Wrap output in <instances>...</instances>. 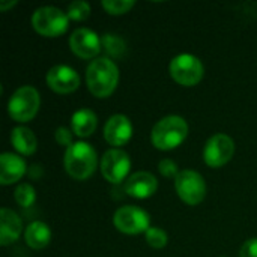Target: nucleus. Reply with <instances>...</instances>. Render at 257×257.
I'll use <instances>...</instances> for the list:
<instances>
[{
	"label": "nucleus",
	"instance_id": "nucleus-1",
	"mask_svg": "<svg viewBox=\"0 0 257 257\" xmlns=\"http://www.w3.org/2000/svg\"><path fill=\"white\" fill-rule=\"evenodd\" d=\"M86 83L96 98H108L117 87L119 68L110 57H96L86 69Z\"/></svg>",
	"mask_w": 257,
	"mask_h": 257
},
{
	"label": "nucleus",
	"instance_id": "nucleus-2",
	"mask_svg": "<svg viewBox=\"0 0 257 257\" xmlns=\"http://www.w3.org/2000/svg\"><path fill=\"white\" fill-rule=\"evenodd\" d=\"M65 170L77 181L89 179L98 164L96 151L86 142H75L65 151Z\"/></svg>",
	"mask_w": 257,
	"mask_h": 257
},
{
	"label": "nucleus",
	"instance_id": "nucleus-3",
	"mask_svg": "<svg viewBox=\"0 0 257 257\" xmlns=\"http://www.w3.org/2000/svg\"><path fill=\"white\" fill-rule=\"evenodd\" d=\"M188 136V123L184 117L170 114L160 119L151 133L152 145L160 151H172L184 143Z\"/></svg>",
	"mask_w": 257,
	"mask_h": 257
},
{
	"label": "nucleus",
	"instance_id": "nucleus-4",
	"mask_svg": "<svg viewBox=\"0 0 257 257\" xmlns=\"http://www.w3.org/2000/svg\"><path fill=\"white\" fill-rule=\"evenodd\" d=\"M41 96L33 86L18 87L8 101V113L15 122H30L39 111Z\"/></svg>",
	"mask_w": 257,
	"mask_h": 257
},
{
	"label": "nucleus",
	"instance_id": "nucleus-5",
	"mask_svg": "<svg viewBox=\"0 0 257 257\" xmlns=\"http://www.w3.org/2000/svg\"><path fill=\"white\" fill-rule=\"evenodd\" d=\"M32 27L41 36L57 38L68 30L69 18L66 12H63L56 6H42L33 12Z\"/></svg>",
	"mask_w": 257,
	"mask_h": 257
},
{
	"label": "nucleus",
	"instance_id": "nucleus-6",
	"mask_svg": "<svg viewBox=\"0 0 257 257\" xmlns=\"http://www.w3.org/2000/svg\"><path fill=\"white\" fill-rule=\"evenodd\" d=\"M169 72L178 84L191 87L202 81L205 75V68L197 56L184 53L172 59L169 65Z\"/></svg>",
	"mask_w": 257,
	"mask_h": 257
},
{
	"label": "nucleus",
	"instance_id": "nucleus-7",
	"mask_svg": "<svg viewBox=\"0 0 257 257\" xmlns=\"http://www.w3.org/2000/svg\"><path fill=\"white\" fill-rule=\"evenodd\" d=\"M175 190L182 202L190 206L202 203L206 197V182L203 176L194 170L185 169L175 178Z\"/></svg>",
	"mask_w": 257,
	"mask_h": 257
},
{
	"label": "nucleus",
	"instance_id": "nucleus-8",
	"mask_svg": "<svg viewBox=\"0 0 257 257\" xmlns=\"http://www.w3.org/2000/svg\"><path fill=\"white\" fill-rule=\"evenodd\" d=\"M114 227L125 235H140L151 229L149 214L139 206H120L113 215Z\"/></svg>",
	"mask_w": 257,
	"mask_h": 257
},
{
	"label": "nucleus",
	"instance_id": "nucleus-9",
	"mask_svg": "<svg viewBox=\"0 0 257 257\" xmlns=\"http://www.w3.org/2000/svg\"><path fill=\"white\" fill-rule=\"evenodd\" d=\"M130 170L131 158L125 151L113 148L104 152L101 158V173L105 181L110 184H120L130 178Z\"/></svg>",
	"mask_w": 257,
	"mask_h": 257
},
{
	"label": "nucleus",
	"instance_id": "nucleus-10",
	"mask_svg": "<svg viewBox=\"0 0 257 257\" xmlns=\"http://www.w3.org/2000/svg\"><path fill=\"white\" fill-rule=\"evenodd\" d=\"M235 154V142L227 134H214L203 148V161L214 169L226 166Z\"/></svg>",
	"mask_w": 257,
	"mask_h": 257
},
{
	"label": "nucleus",
	"instance_id": "nucleus-11",
	"mask_svg": "<svg viewBox=\"0 0 257 257\" xmlns=\"http://www.w3.org/2000/svg\"><path fill=\"white\" fill-rule=\"evenodd\" d=\"M69 48L80 59H96L102 50L101 38L98 33L87 27H80L69 36Z\"/></svg>",
	"mask_w": 257,
	"mask_h": 257
},
{
	"label": "nucleus",
	"instance_id": "nucleus-12",
	"mask_svg": "<svg viewBox=\"0 0 257 257\" xmlns=\"http://www.w3.org/2000/svg\"><path fill=\"white\" fill-rule=\"evenodd\" d=\"M47 86L60 95L72 93L78 89L80 86V75L78 72L68 66V65H56L48 69L45 75Z\"/></svg>",
	"mask_w": 257,
	"mask_h": 257
},
{
	"label": "nucleus",
	"instance_id": "nucleus-13",
	"mask_svg": "<svg viewBox=\"0 0 257 257\" xmlns=\"http://www.w3.org/2000/svg\"><path fill=\"white\" fill-rule=\"evenodd\" d=\"M133 137L131 120L125 114H113L104 125V139L113 148H122Z\"/></svg>",
	"mask_w": 257,
	"mask_h": 257
},
{
	"label": "nucleus",
	"instance_id": "nucleus-14",
	"mask_svg": "<svg viewBox=\"0 0 257 257\" xmlns=\"http://www.w3.org/2000/svg\"><path fill=\"white\" fill-rule=\"evenodd\" d=\"M158 190L157 178L149 172H136L125 181V193L134 199H149Z\"/></svg>",
	"mask_w": 257,
	"mask_h": 257
},
{
	"label": "nucleus",
	"instance_id": "nucleus-15",
	"mask_svg": "<svg viewBox=\"0 0 257 257\" xmlns=\"http://www.w3.org/2000/svg\"><path fill=\"white\" fill-rule=\"evenodd\" d=\"M27 172V164L23 157L12 154V152H3L0 155V184L2 185H12L18 182L24 173Z\"/></svg>",
	"mask_w": 257,
	"mask_h": 257
},
{
	"label": "nucleus",
	"instance_id": "nucleus-16",
	"mask_svg": "<svg viewBox=\"0 0 257 257\" xmlns=\"http://www.w3.org/2000/svg\"><path fill=\"white\" fill-rule=\"evenodd\" d=\"M23 233V221L17 212L9 208L0 209V245L8 247L18 241Z\"/></svg>",
	"mask_w": 257,
	"mask_h": 257
},
{
	"label": "nucleus",
	"instance_id": "nucleus-17",
	"mask_svg": "<svg viewBox=\"0 0 257 257\" xmlns=\"http://www.w3.org/2000/svg\"><path fill=\"white\" fill-rule=\"evenodd\" d=\"M96 126H98V116L90 108H80L71 117L72 133L80 139L90 137L95 133Z\"/></svg>",
	"mask_w": 257,
	"mask_h": 257
},
{
	"label": "nucleus",
	"instance_id": "nucleus-18",
	"mask_svg": "<svg viewBox=\"0 0 257 257\" xmlns=\"http://www.w3.org/2000/svg\"><path fill=\"white\" fill-rule=\"evenodd\" d=\"M11 143L14 149L21 155H33L38 149V139L30 128L15 126L11 131Z\"/></svg>",
	"mask_w": 257,
	"mask_h": 257
},
{
	"label": "nucleus",
	"instance_id": "nucleus-19",
	"mask_svg": "<svg viewBox=\"0 0 257 257\" xmlns=\"http://www.w3.org/2000/svg\"><path fill=\"white\" fill-rule=\"evenodd\" d=\"M24 241L33 250L45 248L51 241V230H50L48 224H45L42 221L30 223L24 230Z\"/></svg>",
	"mask_w": 257,
	"mask_h": 257
},
{
	"label": "nucleus",
	"instance_id": "nucleus-20",
	"mask_svg": "<svg viewBox=\"0 0 257 257\" xmlns=\"http://www.w3.org/2000/svg\"><path fill=\"white\" fill-rule=\"evenodd\" d=\"M101 44H102V50L105 51V54L108 57L113 59H122L126 53V42L123 38H120L119 35L114 33H105L101 38Z\"/></svg>",
	"mask_w": 257,
	"mask_h": 257
},
{
	"label": "nucleus",
	"instance_id": "nucleus-21",
	"mask_svg": "<svg viewBox=\"0 0 257 257\" xmlns=\"http://www.w3.org/2000/svg\"><path fill=\"white\" fill-rule=\"evenodd\" d=\"M14 197H15V202L21 208H29L36 200V191H35V188L30 184H20L15 188Z\"/></svg>",
	"mask_w": 257,
	"mask_h": 257
},
{
	"label": "nucleus",
	"instance_id": "nucleus-22",
	"mask_svg": "<svg viewBox=\"0 0 257 257\" xmlns=\"http://www.w3.org/2000/svg\"><path fill=\"white\" fill-rule=\"evenodd\" d=\"M66 15L72 21H83L90 15V5L84 0H77L68 5Z\"/></svg>",
	"mask_w": 257,
	"mask_h": 257
},
{
	"label": "nucleus",
	"instance_id": "nucleus-23",
	"mask_svg": "<svg viewBox=\"0 0 257 257\" xmlns=\"http://www.w3.org/2000/svg\"><path fill=\"white\" fill-rule=\"evenodd\" d=\"M102 8L110 15H122L134 8V0H102Z\"/></svg>",
	"mask_w": 257,
	"mask_h": 257
},
{
	"label": "nucleus",
	"instance_id": "nucleus-24",
	"mask_svg": "<svg viewBox=\"0 0 257 257\" xmlns=\"http://www.w3.org/2000/svg\"><path fill=\"white\" fill-rule=\"evenodd\" d=\"M145 238L152 248H164L169 242V236L161 227H151L145 233Z\"/></svg>",
	"mask_w": 257,
	"mask_h": 257
},
{
	"label": "nucleus",
	"instance_id": "nucleus-25",
	"mask_svg": "<svg viewBox=\"0 0 257 257\" xmlns=\"http://www.w3.org/2000/svg\"><path fill=\"white\" fill-rule=\"evenodd\" d=\"M158 170H160V173H161L164 178H176L178 173L181 172V170L178 169L176 163H175L173 160H170V158L161 160L160 164H158Z\"/></svg>",
	"mask_w": 257,
	"mask_h": 257
},
{
	"label": "nucleus",
	"instance_id": "nucleus-26",
	"mask_svg": "<svg viewBox=\"0 0 257 257\" xmlns=\"http://www.w3.org/2000/svg\"><path fill=\"white\" fill-rule=\"evenodd\" d=\"M72 130H68V128H65V126H59L57 130H56V133H54V139H56V142H57V145H60V146H66V148H69L74 142H72Z\"/></svg>",
	"mask_w": 257,
	"mask_h": 257
},
{
	"label": "nucleus",
	"instance_id": "nucleus-27",
	"mask_svg": "<svg viewBox=\"0 0 257 257\" xmlns=\"http://www.w3.org/2000/svg\"><path fill=\"white\" fill-rule=\"evenodd\" d=\"M239 257H257V238H250L242 244Z\"/></svg>",
	"mask_w": 257,
	"mask_h": 257
},
{
	"label": "nucleus",
	"instance_id": "nucleus-28",
	"mask_svg": "<svg viewBox=\"0 0 257 257\" xmlns=\"http://www.w3.org/2000/svg\"><path fill=\"white\" fill-rule=\"evenodd\" d=\"M18 2L17 0H0V11L6 12L9 8H14Z\"/></svg>",
	"mask_w": 257,
	"mask_h": 257
},
{
	"label": "nucleus",
	"instance_id": "nucleus-29",
	"mask_svg": "<svg viewBox=\"0 0 257 257\" xmlns=\"http://www.w3.org/2000/svg\"><path fill=\"white\" fill-rule=\"evenodd\" d=\"M221 257H226V256H221Z\"/></svg>",
	"mask_w": 257,
	"mask_h": 257
}]
</instances>
